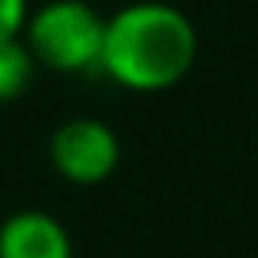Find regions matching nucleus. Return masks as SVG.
Instances as JSON below:
<instances>
[{"label":"nucleus","instance_id":"f257e3e1","mask_svg":"<svg viewBox=\"0 0 258 258\" xmlns=\"http://www.w3.org/2000/svg\"><path fill=\"white\" fill-rule=\"evenodd\" d=\"M199 53L192 20L172 4L136 0L106 17L99 70L133 93H162L189 76Z\"/></svg>","mask_w":258,"mask_h":258},{"label":"nucleus","instance_id":"f03ea898","mask_svg":"<svg viewBox=\"0 0 258 258\" xmlns=\"http://www.w3.org/2000/svg\"><path fill=\"white\" fill-rule=\"evenodd\" d=\"M106 17H99L86 0H50L23 27V43L30 46L37 67L56 73H90L103 60Z\"/></svg>","mask_w":258,"mask_h":258},{"label":"nucleus","instance_id":"7ed1b4c3","mask_svg":"<svg viewBox=\"0 0 258 258\" xmlns=\"http://www.w3.org/2000/svg\"><path fill=\"white\" fill-rule=\"evenodd\" d=\"M50 166L73 185H99L119 166V139L113 126L93 116H73L50 136Z\"/></svg>","mask_w":258,"mask_h":258},{"label":"nucleus","instance_id":"20e7f679","mask_svg":"<svg viewBox=\"0 0 258 258\" xmlns=\"http://www.w3.org/2000/svg\"><path fill=\"white\" fill-rule=\"evenodd\" d=\"M0 258H73V238L50 212L20 209L0 222Z\"/></svg>","mask_w":258,"mask_h":258},{"label":"nucleus","instance_id":"39448f33","mask_svg":"<svg viewBox=\"0 0 258 258\" xmlns=\"http://www.w3.org/2000/svg\"><path fill=\"white\" fill-rule=\"evenodd\" d=\"M33 70H37V60L30 46L23 43V37L4 40L0 43V103H14L30 86Z\"/></svg>","mask_w":258,"mask_h":258},{"label":"nucleus","instance_id":"423d86ee","mask_svg":"<svg viewBox=\"0 0 258 258\" xmlns=\"http://www.w3.org/2000/svg\"><path fill=\"white\" fill-rule=\"evenodd\" d=\"M30 20L27 0H0V43L23 37V27Z\"/></svg>","mask_w":258,"mask_h":258}]
</instances>
